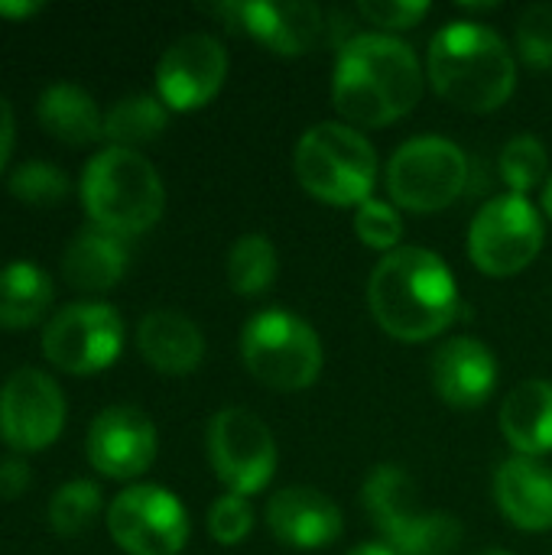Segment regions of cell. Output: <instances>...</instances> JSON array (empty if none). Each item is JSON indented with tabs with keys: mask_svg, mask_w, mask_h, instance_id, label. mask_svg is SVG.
<instances>
[{
	"mask_svg": "<svg viewBox=\"0 0 552 555\" xmlns=\"http://www.w3.org/2000/svg\"><path fill=\"white\" fill-rule=\"evenodd\" d=\"M81 202L94 228L133 237L159 221L166 192L146 156L127 146H107L85 166Z\"/></svg>",
	"mask_w": 552,
	"mask_h": 555,
	"instance_id": "277c9868",
	"label": "cell"
},
{
	"mask_svg": "<svg viewBox=\"0 0 552 555\" xmlns=\"http://www.w3.org/2000/svg\"><path fill=\"white\" fill-rule=\"evenodd\" d=\"M13 133H16V127H13V107L0 94V172H3V166H7V159L13 153Z\"/></svg>",
	"mask_w": 552,
	"mask_h": 555,
	"instance_id": "e575fe53",
	"label": "cell"
},
{
	"mask_svg": "<svg viewBox=\"0 0 552 555\" xmlns=\"http://www.w3.org/2000/svg\"><path fill=\"white\" fill-rule=\"evenodd\" d=\"M426 75L439 98L459 111L491 114L517 88V59L511 46L485 23H446L426 52Z\"/></svg>",
	"mask_w": 552,
	"mask_h": 555,
	"instance_id": "3957f363",
	"label": "cell"
},
{
	"mask_svg": "<svg viewBox=\"0 0 552 555\" xmlns=\"http://www.w3.org/2000/svg\"><path fill=\"white\" fill-rule=\"evenodd\" d=\"M52 306V280L29 260H13L0 270V325H36Z\"/></svg>",
	"mask_w": 552,
	"mask_h": 555,
	"instance_id": "cb8c5ba5",
	"label": "cell"
},
{
	"mask_svg": "<svg viewBox=\"0 0 552 555\" xmlns=\"http://www.w3.org/2000/svg\"><path fill=\"white\" fill-rule=\"evenodd\" d=\"M101 511V488L91 481H68L49 501V524L59 537H78Z\"/></svg>",
	"mask_w": 552,
	"mask_h": 555,
	"instance_id": "83f0119b",
	"label": "cell"
},
{
	"mask_svg": "<svg viewBox=\"0 0 552 555\" xmlns=\"http://www.w3.org/2000/svg\"><path fill=\"white\" fill-rule=\"evenodd\" d=\"M498 384L495 351L468 335L449 338L433 354V387L442 403L455 410H478L491 400Z\"/></svg>",
	"mask_w": 552,
	"mask_h": 555,
	"instance_id": "ac0fdd59",
	"label": "cell"
},
{
	"mask_svg": "<svg viewBox=\"0 0 552 555\" xmlns=\"http://www.w3.org/2000/svg\"><path fill=\"white\" fill-rule=\"evenodd\" d=\"M107 530L127 555H179L189 540V514L159 485H133L107 507Z\"/></svg>",
	"mask_w": 552,
	"mask_h": 555,
	"instance_id": "7c38bea8",
	"label": "cell"
},
{
	"mask_svg": "<svg viewBox=\"0 0 552 555\" xmlns=\"http://www.w3.org/2000/svg\"><path fill=\"white\" fill-rule=\"evenodd\" d=\"M65 192H68V176L52 163H36L33 159V163H23L10 176V195H16L26 205H36V208L39 205L49 208V205L62 202Z\"/></svg>",
	"mask_w": 552,
	"mask_h": 555,
	"instance_id": "f1b7e54d",
	"label": "cell"
},
{
	"mask_svg": "<svg viewBox=\"0 0 552 555\" xmlns=\"http://www.w3.org/2000/svg\"><path fill=\"white\" fill-rule=\"evenodd\" d=\"M423 98L416 52L390 33H358L342 42L332 72V104L351 127H387Z\"/></svg>",
	"mask_w": 552,
	"mask_h": 555,
	"instance_id": "6da1fadb",
	"label": "cell"
},
{
	"mask_svg": "<svg viewBox=\"0 0 552 555\" xmlns=\"http://www.w3.org/2000/svg\"><path fill=\"white\" fill-rule=\"evenodd\" d=\"M166 104L153 94H127L104 114V137L111 146H127L156 140L166 130Z\"/></svg>",
	"mask_w": 552,
	"mask_h": 555,
	"instance_id": "d4e9b609",
	"label": "cell"
},
{
	"mask_svg": "<svg viewBox=\"0 0 552 555\" xmlns=\"http://www.w3.org/2000/svg\"><path fill=\"white\" fill-rule=\"evenodd\" d=\"M501 514L524 533L552 530V468L540 459L514 455L495 475Z\"/></svg>",
	"mask_w": 552,
	"mask_h": 555,
	"instance_id": "d6986e66",
	"label": "cell"
},
{
	"mask_svg": "<svg viewBox=\"0 0 552 555\" xmlns=\"http://www.w3.org/2000/svg\"><path fill=\"white\" fill-rule=\"evenodd\" d=\"M215 16H224L231 26H241L251 33L260 46H267L277 55H306L322 29L325 13L316 3L303 0H254V3H218L205 7Z\"/></svg>",
	"mask_w": 552,
	"mask_h": 555,
	"instance_id": "9a60e30c",
	"label": "cell"
},
{
	"mask_svg": "<svg viewBox=\"0 0 552 555\" xmlns=\"http://www.w3.org/2000/svg\"><path fill=\"white\" fill-rule=\"evenodd\" d=\"M156 459V426L137 406H107L88 429V462L117 481L140 478Z\"/></svg>",
	"mask_w": 552,
	"mask_h": 555,
	"instance_id": "2e32d148",
	"label": "cell"
},
{
	"mask_svg": "<svg viewBox=\"0 0 552 555\" xmlns=\"http://www.w3.org/2000/svg\"><path fill=\"white\" fill-rule=\"evenodd\" d=\"M224 75V46L208 33H189L163 52L156 65V91L172 111H198L221 91Z\"/></svg>",
	"mask_w": 552,
	"mask_h": 555,
	"instance_id": "5bb4252c",
	"label": "cell"
},
{
	"mask_svg": "<svg viewBox=\"0 0 552 555\" xmlns=\"http://www.w3.org/2000/svg\"><path fill=\"white\" fill-rule=\"evenodd\" d=\"M127 273V247L124 237L101 231V228H81L72 244L62 254V276L81 289V293H107L120 283Z\"/></svg>",
	"mask_w": 552,
	"mask_h": 555,
	"instance_id": "44dd1931",
	"label": "cell"
},
{
	"mask_svg": "<svg viewBox=\"0 0 552 555\" xmlns=\"http://www.w3.org/2000/svg\"><path fill=\"white\" fill-rule=\"evenodd\" d=\"M517 55L530 68H552V3H530L521 13Z\"/></svg>",
	"mask_w": 552,
	"mask_h": 555,
	"instance_id": "4dcf8cb0",
	"label": "cell"
},
{
	"mask_svg": "<svg viewBox=\"0 0 552 555\" xmlns=\"http://www.w3.org/2000/svg\"><path fill=\"white\" fill-rule=\"evenodd\" d=\"M361 504L397 555H452L462 543L459 517L426 507L400 465H377L364 478Z\"/></svg>",
	"mask_w": 552,
	"mask_h": 555,
	"instance_id": "5b68a950",
	"label": "cell"
},
{
	"mask_svg": "<svg viewBox=\"0 0 552 555\" xmlns=\"http://www.w3.org/2000/svg\"><path fill=\"white\" fill-rule=\"evenodd\" d=\"M254 530V507L241 494H221L208 507V533L221 546H238Z\"/></svg>",
	"mask_w": 552,
	"mask_h": 555,
	"instance_id": "1f68e13d",
	"label": "cell"
},
{
	"mask_svg": "<svg viewBox=\"0 0 552 555\" xmlns=\"http://www.w3.org/2000/svg\"><path fill=\"white\" fill-rule=\"evenodd\" d=\"M39 124L62 143L85 146L98 137H104V117L94 104V98L68 81L49 85L36 101Z\"/></svg>",
	"mask_w": 552,
	"mask_h": 555,
	"instance_id": "603a6c76",
	"label": "cell"
},
{
	"mask_svg": "<svg viewBox=\"0 0 552 555\" xmlns=\"http://www.w3.org/2000/svg\"><path fill=\"white\" fill-rule=\"evenodd\" d=\"M543 211L550 215V221H552V176L547 179V189H543Z\"/></svg>",
	"mask_w": 552,
	"mask_h": 555,
	"instance_id": "74e56055",
	"label": "cell"
},
{
	"mask_svg": "<svg viewBox=\"0 0 552 555\" xmlns=\"http://www.w3.org/2000/svg\"><path fill=\"white\" fill-rule=\"evenodd\" d=\"M62 426L65 397L49 374L23 367L7 377L0 387V436L10 449L39 452L59 439Z\"/></svg>",
	"mask_w": 552,
	"mask_h": 555,
	"instance_id": "4fadbf2b",
	"label": "cell"
},
{
	"mask_svg": "<svg viewBox=\"0 0 552 555\" xmlns=\"http://www.w3.org/2000/svg\"><path fill=\"white\" fill-rule=\"evenodd\" d=\"M241 358L254 380L277 393H299L322 374V341L316 328L286 309H267L244 325Z\"/></svg>",
	"mask_w": 552,
	"mask_h": 555,
	"instance_id": "52a82bcc",
	"label": "cell"
},
{
	"mask_svg": "<svg viewBox=\"0 0 552 555\" xmlns=\"http://www.w3.org/2000/svg\"><path fill=\"white\" fill-rule=\"evenodd\" d=\"M277 247L264 234H244L228 250V283L238 296H260L277 280Z\"/></svg>",
	"mask_w": 552,
	"mask_h": 555,
	"instance_id": "484cf974",
	"label": "cell"
},
{
	"mask_svg": "<svg viewBox=\"0 0 552 555\" xmlns=\"http://www.w3.org/2000/svg\"><path fill=\"white\" fill-rule=\"evenodd\" d=\"M355 234L364 247L390 254V250H397V244L403 237V218L387 202L368 198L355 211Z\"/></svg>",
	"mask_w": 552,
	"mask_h": 555,
	"instance_id": "f546056e",
	"label": "cell"
},
{
	"mask_svg": "<svg viewBox=\"0 0 552 555\" xmlns=\"http://www.w3.org/2000/svg\"><path fill=\"white\" fill-rule=\"evenodd\" d=\"M501 433L517 455L552 452V380H524L501 403Z\"/></svg>",
	"mask_w": 552,
	"mask_h": 555,
	"instance_id": "7402d4cb",
	"label": "cell"
},
{
	"mask_svg": "<svg viewBox=\"0 0 552 555\" xmlns=\"http://www.w3.org/2000/svg\"><path fill=\"white\" fill-rule=\"evenodd\" d=\"M208 462L228 494H257L277 472V442L270 426L244 410L224 406L208 423Z\"/></svg>",
	"mask_w": 552,
	"mask_h": 555,
	"instance_id": "30bf717a",
	"label": "cell"
},
{
	"mask_svg": "<svg viewBox=\"0 0 552 555\" xmlns=\"http://www.w3.org/2000/svg\"><path fill=\"white\" fill-rule=\"evenodd\" d=\"M468 185V156L446 137H413L387 163L390 198L416 215L449 208Z\"/></svg>",
	"mask_w": 552,
	"mask_h": 555,
	"instance_id": "ba28073f",
	"label": "cell"
},
{
	"mask_svg": "<svg viewBox=\"0 0 552 555\" xmlns=\"http://www.w3.org/2000/svg\"><path fill=\"white\" fill-rule=\"evenodd\" d=\"M498 166H501V179L511 185V192L514 195H527L540 182H547V176H550V153H547L543 140H537L534 133H521V137L504 143Z\"/></svg>",
	"mask_w": 552,
	"mask_h": 555,
	"instance_id": "4316f807",
	"label": "cell"
},
{
	"mask_svg": "<svg viewBox=\"0 0 552 555\" xmlns=\"http://www.w3.org/2000/svg\"><path fill=\"white\" fill-rule=\"evenodd\" d=\"M543 250V215L527 195H498L468 228V257L488 276H517Z\"/></svg>",
	"mask_w": 552,
	"mask_h": 555,
	"instance_id": "9c48e42d",
	"label": "cell"
},
{
	"mask_svg": "<svg viewBox=\"0 0 552 555\" xmlns=\"http://www.w3.org/2000/svg\"><path fill=\"white\" fill-rule=\"evenodd\" d=\"M472 555H511V553H504V550H478V553H472Z\"/></svg>",
	"mask_w": 552,
	"mask_h": 555,
	"instance_id": "f35d334b",
	"label": "cell"
},
{
	"mask_svg": "<svg viewBox=\"0 0 552 555\" xmlns=\"http://www.w3.org/2000/svg\"><path fill=\"white\" fill-rule=\"evenodd\" d=\"M120 348L124 322L107 302H72L42 332V354L68 374H98L117 361Z\"/></svg>",
	"mask_w": 552,
	"mask_h": 555,
	"instance_id": "8fae6325",
	"label": "cell"
},
{
	"mask_svg": "<svg viewBox=\"0 0 552 555\" xmlns=\"http://www.w3.org/2000/svg\"><path fill=\"white\" fill-rule=\"evenodd\" d=\"M29 488V465L23 459H3L0 462V498L13 501L23 498Z\"/></svg>",
	"mask_w": 552,
	"mask_h": 555,
	"instance_id": "836d02e7",
	"label": "cell"
},
{
	"mask_svg": "<svg viewBox=\"0 0 552 555\" xmlns=\"http://www.w3.org/2000/svg\"><path fill=\"white\" fill-rule=\"evenodd\" d=\"M267 527L283 546L309 553V550L332 546L342 537L345 520H342L338 504L329 494L296 485V488H283L270 498Z\"/></svg>",
	"mask_w": 552,
	"mask_h": 555,
	"instance_id": "e0dca14e",
	"label": "cell"
},
{
	"mask_svg": "<svg viewBox=\"0 0 552 555\" xmlns=\"http://www.w3.org/2000/svg\"><path fill=\"white\" fill-rule=\"evenodd\" d=\"M368 306L377 325L407 345L442 335L455 322V312H462L452 270L426 247L384 254L368 280Z\"/></svg>",
	"mask_w": 552,
	"mask_h": 555,
	"instance_id": "7a4b0ae2",
	"label": "cell"
},
{
	"mask_svg": "<svg viewBox=\"0 0 552 555\" xmlns=\"http://www.w3.org/2000/svg\"><path fill=\"white\" fill-rule=\"evenodd\" d=\"M293 169L312 198L338 208H358L374 192L377 153L351 124L322 120L299 137Z\"/></svg>",
	"mask_w": 552,
	"mask_h": 555,
	"instance_id": "8992f818",
	"label": "cell"
},
{
	"mask_svg": "<svg viewBox=\"0 0 552 555\" xmlns=\"http://www.w3.org/2000/svg\"><path fill=\"white\" fill-rule=\"evenodd\" d=\"M42 10V3H0V13L3 16H33V13H39Z\"/></svg>",
	"mask_w": 552,
	"mask_h": 555,
	"instance_id": "d590c367",
	"label": "cell"
},
{
	"mask_svg": "<svg viewBox=\"0 0 552 555\" xmlns=\"http://www.w3.org/2000/svg\"><path fill=\"white\" fill-rule=\"evenodd\" d=\"M348 555H397L390 546H384V543H361V546H355Z\"/></svg>",
	"mask_w": 552,
	"mask_h": 555,
	"instance_id": "8d00e7d4",
	"label": "cell"
},
{
	"mask_svg": "<svg viewBox=\"0 0 552 555\" xmlns=\"http://www.w3.org/2000/svg\"><path fill=\"white\" fill-rule=\"evenodd\" d=\"M361 16L381 29H410L426 20L429 3H410V0H364Z\"/></svg>",
	"mask_w": 552,
	"mask_h": 555,
	"instance_id": "d6a6232c",
	"label": "cell"
},
{
	"mask_svg": "<svg viewBox=\"0 0 552 555\" xmlns=\"http://www.w3.org/2000/svg\"><path fill=\"white\" fill-rule=\"evenodd\" d=\"M137 348L159 374H192L205 358V338L192 319L172 309H156L137 325Z\"/></svg>",
	"mask_w": 552,
	"mask_h": 555,
	"instance_id": "ffe728a7",
	"label": "cell"
}]
</instances>
